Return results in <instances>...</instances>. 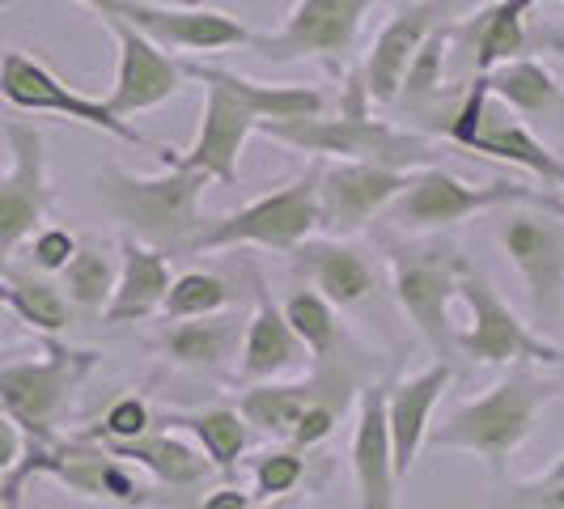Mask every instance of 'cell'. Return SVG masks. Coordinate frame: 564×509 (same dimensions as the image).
<instances>
[{"label":"cell","instance_id":"6da1fadb","mask_svg":"<svg viewBox=\"0 0 564 509\" xmlns=\"http://www.w3.org/2000/svg\"><path fill=\"white\" fill-rule=\"evenodd\" d=\"M263 137L289 144L293 153L306 158H336V162H378L391 170H429L442 166V144L429 132H408L387 119L369 115V89L361 68H352L344 77V94H339L336 115H311V119H272L259 123Z\"/></svg>","mask_w":564,"mask_h":509},{"label":"cell","instance_id":"7a4b0ae2","mask_svg":"<svg viewBox=\"0 0 564 509\" xmlns=\"http://www.w3.org/2000/svg\"><path fill=\"white\" fill-rule=\"evenodd\" d=\"M561 387L564 382L539 378L531 369H509L497 387H488L484 396L458 403L437 429H429L424 442L433 451L476 454L497 480H506L513 454L535 437L539 412L561 396Z\"/></svg>","mask_w":564,"mask_h":509},{"label":"cell","instance_id":"3957f363","mask_svg":"<svg viewBox=\"0 0 564 509\" xmlns=\"http://www.w3.org/2000/svg\"><path fill=\"white\" fill-rule=\"evenodd\" d=\"M208 183L213 178L199 170L166 166L162 174H132L107 162L98 170V199L115 221L128 226V238L162 254H192V242L204 226L199 199Z\"/></svg>","mask_w":564,"mask_h":509},{"label":"cell","instance_id":"277c9868","mask_svg":"<svg viewBox=\"0 0 564 509\" xmlns=\"http://www.w3.org/2000/svg\"><path fill=\"white\" fill-rule=\"evenodd\" d=\"M183 64V77L204 85V111H199V132L192 149H158L162 166L178 170H199L208 174L213 183H238V162H242V149L251 141V132H259V107L251 98V77L221 68V64H208V59H178Z\"/></svg>","mask_w":564,"mask_h":509},{"label":"cell","instance_id":"5b68a950","mask_svg":"<svg viewBox=\"0 0 564 509\" xmlns=\"http://www.w3.org/2000/svg\"><path fill=\"white\" fill-rule=\"evenodd\" d=\"M509 204H527V208H543V213H564V196L543 192V187H522L509 178H492V183H463L454 178L446 166L416 170L408 192L387 208L399 229L412 234H433V229L463 226L480 213L492 208H509Z\"/></svg>","mask_w":564,"mask_h":509},{"label":"cell","instance_id":"8992f818","mask_svg":"<svg viewBox=\"0 0 564 509\" xmlns=\"http://www.w3.org/2000/svg\"><path fill=\"white\" fill-rule=\"evenodd\" d=\"M98 353L52 344L43 357H4L0 353V412L34 442L59 437L82 378L94 369Z\"/></svg>","mask_w":564,"mask_h":509},{"label":"cell","instance_id":"52a82bcc","mask_svg":"<svg viewBox=\"0 0 564 509\" xmlns=\"http://www.w3.org/2000/svg\"><path fill=\"white\" fill-rule=\"evenodd\" d=\"M318 229V166L302 178L284 183L268 196L234 208L226 217H204L192 254L238 251V247H263V251H293Z\"/></svg>","mask_w":564,"mask_h":509},{"label":"cell","instance_id":"ba28073f","mask_svg":"<svg viewBox=\"0 0 564 509\" xmlns=\"http://www.w3.org/2000/svg\"><path fill=\"white\" fill-rule=\"evenodd\" d=\"M395 268V297L408 323L421 332V339L437 353V361H451L454 353V323L451 302L458 297V281L471 272L467 259L451 242H403L391 251Z\"/></svg>","mask_w":564,"mask_h":509},{"label":"cell","instance_id":"9c48e42d","mask_svg":"<svg viewBox=\"0 0 564 509\" xmlns=\"http://www.w3.org/2000/svg\"><path fill=\"white\" fill-rule=\"evenodd\" d=\"M458 297L471 314V323L467 332L454 336V353L467 357L471 366H518V361L564 366V348L535 336L480 272H467L458 281Z\"/></svg>","mask_w":564,"mask_h":509},{"label":"cell","instance_id":"30bf717a","mask_svg":"<svg viewBox=\"0 0 564 509\" xmlns=\"http://www.w3.org/2000/svg\"><path fill=\"white\" fill-rule=\"evenodd\" d=\"M0 98H4L13 111L56 115V119H68V123L98 128V132H107V137H115V141H123V144L158 149V144L149 141L144 132H137L128 119L111 115V107H107L102 98L77 94L59 73H52L43 59H34L30 52H4V56H0Z\"/></svg>","mask_w":564,"mask_h":509},{"label":"cell","instance_id":"8fae6325","mask_svg":"<svg viewBox=\"0 0 564 509\" xmlns=\"http://www.w3.org/2000/svg\"><path fill=\"white\" fill-rule=\"evenodd\" d=\"M378 0H297L289 9L281 30L254 34V52L268 64H293V59H318L332 73L352 56L361 22Z\"/></svg>","mask_w":564,"mask_h":509},{"label":"cell","instance_id":"7c38bea8","mask_svg":"<svg viewBox=\"0 0 564 509\" xmlns=\"http://www.w3.org/2000/svg\"><path fill=\"white\" fill-rule=\"evenodd\" d=\"M4 141L13 162L0 174V263L30 242L52 213V178H47V141L30 119H9Z\"/></svg>","mask_w":564,"mask_h":509},{"label":"cell","instance_id":"4fadbf2b","mask_svg":"<svg viewBox=\"0 0 564 509\" xmlns=\"http://www.w3.org/2000/svg\"><path fill=\"white\" fill-rule=\"evenodd\" d=\"M501 251L513 263L539 323H552L564 306V221L561 213H509L501 221Z\"/></svg>","mask_w":564,"mask_h":509},{"label":"cell","instance_id":"5bb4252c","mask_svg":"<svg viewBox=\"0 0 564 509\" xmlns=\"http://www.w3.org/2000/svg\"><path fill=\"white\" fill-rule=\"evenodd\" d=\"M119 22L137 26L144 39H153L162 52H226V47H251L254 34L238 13H221L208 4H149V0H119Z\"/></svg>","mask_w":564,"mask_h":509},{"label":"cell","instance_id":"9a60e30c","mask_svg":"<svg viewBox=\"0 0 564 509\" xmlns=\"http://www.w3.org/2000/svg\"><path fill=\"white\" fill-rule=\"evenodd\" d=\"M102 26L111 30L115 39V82L111 94L102 98L111 115L132 119L153 107H166L170 98L183 89V64L162 52L153 39H144L137 26L119 22V18H102Z\"/></svg>","mask_w":564,"mask_h":509},{"label":"cell","instance_id":"2e32d148","mask_svg":"<svg viewBox=\"0 0 564 509\" xmlns=\"http://www.w3.org/2000/svg\"><path fill=\"white\" fill-rule=\"evenodd\" d=\"M412 174L408 170L378 166V162H332L318 166V226L332 234H357L378 213H387Z\"/></svg>","mask_w":564,"mask_h":509},{"label":"cell","instance_id":"e0dca14e","mask_svg":"<svg viewBox=\"0 0 564 509\" xmlns=\"http://www.w3.org/2000/svg\"><path fill=\"white\" fill-rule=\"evenodd\" d=\"M451 4L454 0H416V4H403L399 13H391V22L378 30L366 64H361L369 102L395 107L399 85L408 77L412 59H416V52H421L424 39H429L433 30L446 26V9H451Z\"/></svg>","mask_w":564,"mask_h":509},{"label":"cell","instance_id":"ac0fdd59","mask_svg":"<svg viewBox=\"0 0 564 509\" xmlns=\"http://www.w3.org/2000/svg\"><path fill=\"white\" fill-rule=\"evenodd\" d=\"M247 272V289H251L254 311L247 318V332H242V353H238V373L247 382H272L289 369H306L311 366V353L306 344L293 336L289 318H284V306L272 297V284L268 277L254 268V263H242Z\"/></svg>","mask_w":564,"mask_h":509},{"label":"cell","instance_id":"d6986e66","mask_svg":"<svg viewBox=\"0 0 564 509\" xmlns=\"http://www.w3.org/2000/svg\"><path fill=\"white\" fill-rule=\"evenodd\" d=\"M352 480H357V509H399V472L387 429V387H366L357 403L352 429Z\"/></svg>","mask_w":564,"mask_h":509},{"label":"cell","instance_id":"ffe728a7","mask_svg":"<svg viewBox=\"0 0 564 509\" xmlns=\"http://www.w3.org/2000/svg\"><path fill=\"white\" fill-rule=\"evenodd\" d=\"M458 149H467L476 158H492V162H509V166L527 170L543 187H556L564 196V158L539 141L535 132L518 119V111H509L501 98H488L484 102L476 128L467 132V141L458 144Z\"/></svg>","mask_w":564,"mask_h":509},{"label":"cell","instance_id":"44dd1931","mask_svg":"<svg viewBox=\"0 0 564 509\" xmlns=\"http://www.w3.org/2000/svg\"><path fill=\"white\" fill-rule=\"evenodd\" d=\"M451 382H454L451 361H433L421 373H412V378L387 387V429H391V451H395L399 480L412 472L424 437H429L433 412H437L442 396L451 391Z\"/></svg>","mask_w":564,"mask_h":509},{"label":"cell","instance_id":"7402d4cb","mask_svg":"<svg viewBox=\"0 0 564 509\" xmlns=\"http://www.w3.org/2000/svg\"><path fill=\"white\" fill-rule=\"evenodd\" d=\"M293 268L302 272V281L318 289L332 306H361L378 289V272L369 263V254L352 242L339 238H306L302 247H293Z\"/></svg>","mask_w":564,"mask_h":509},{"label":"cell","instance_id":"603a6c76","mask_svg":"<svg viewBox=\"0 0 564 509\" xmlns=\"http://www.w3.org/2000/svg\"><path fill=\"white\" fill-rule=\"evenodd\" d=\"M170 254L144 247L137 238L119 242V277H115L111 306L102 311L107 323H144L162 311L170 293Z\"/></svg>","mask_w":564,"mask_h":509},{"label":"cell","instance_id":"cb8c5ba5","mask_svg":"<svg viewBox=\"0 0 564 509\" xmlns=\"http://www.w3.org/2000/svg\"><path fill=\"white\" fill-rule=\"evenodd\" d=\"M242 332H247V318L238 311L208 314V318H178L162 332V353H166L170 366L217 373L242 353Z\"/></svg>","mask_w":564,"mask_h":509},{"label":"cell","instance_id":"d4e9b609","mask_svg":"<svg viewBox=\"0 0 564 509\" xmlns=\"http://www.w3.org/2000/svg\"><path fill=\"white\" fill-rule=\"evenodd\" d=\"M107 451L115 458L149 472L153 480L166 484V488H196V484L213 476V463L204 458V451L192 446V442H183L174 429H149L137 442H111Z\"/></svg>","mask_w":564,"mask_h":509},{"label":"cell","instance_id":"484cf974","mask_svg":"<svg viewBox=\"0 0 564 509\" xmlns=\"http://www.w3.org/2000/svg\"><path fill=\"white\" fill-rule=\"evenodd\" d=\"M158 429L192 433L204 458L213 463V472H226V476L238 472V463L247 458L254 437V429L242 421V412L234 403H213L199 412H170V416H158Z\"/></svg>","mask_w":564,"mask_h":509},{"label":"cell","instance_id":"4316f807","mask_svg":"<svg viewBox=\"0 0 564 509\" xmlns=\"http://www.w3.org/2000/svg\"><path fill=\"white\" fill-rule=\"evenodd\" d=\"M0 302L18 314L26 327L43 332V336H59L73 327V306L64 297V289L56 281H47L43 272L34 268H13V263H0Z\"/></svg>","mask_w":564,"mask_h":509},{"label":"cell","instance_id":"83f0119b","mask_svg":"<svg viewBox=\"0 0 564 509\" xmlns=\"http://www.w3.org/2000/svg\"><path fill=\"white\" fill-rule=\"evenodd\" d=\"M480 77L488 82L492 98H501L509 111L531 115V119H535V115H552L564 102V89H561V82H556V73L539 56L506 59V64L488 68Z\"/></svg>","mask_w":564,"mask_h":509},{"label":"cell","instance_id":"f1b7e54d","mask_svg":"<svg viewBox=\"0 0 564 509\" xmlns=\"http://www.w3.org/2000/svg\"><path fill=\"white\" fill-rule=\"evenodd\" d=\"M115 277H119V263L111 259V251L98 247V242H82L77 254L59 272V289H64V297H68L73 311L102 314L111 306Z\"/></svg>","mask_w":564,"mask_h":509},{"label":"cell","instance_id":"f546056e","mask_svg":"<svg viewBox=\"0 0 564 509\" xmlns=\"http://www.w3.org/2000/svg\"><path fill=\"white\" fill-rule=\"evenodd\" d=\"M281 306H284L289 327H293V336L306 344L311 361H327V357H336L339 348H344L336 306H332V302H327L318 289L302 284V289H293V293L284 297Z\"/></svg>","mask_w":564,"mask_h":509},{"label":"cell","instance_id":"4dcf8cb0","mask_svg":"<svg viewBox=\"0 0 564 509\" xmlns=\"http://www.w3.org/2000/svg\"><path fill=\"white\" fill-rule=\"evenodd\" d=\"M238 297H242V289L229 281V277L192 268V272H183V277L170 281L162 314H166L170 323H178V318H208V314L234 311Z\"/></svg>","mask_w":564,"mask_h":509},{"label":"cell","instance_id":"1f68e13d","mask_svg":"<svg viewBox=\"0 0 564 509\" xmlns=\"http://www.w3.org/2000/svg\"><path fill=\"white\" fill-rule=\"evenodd\" d=\"M446 56H451V26H437L429 39H424V47L416 52L412 68H408V77H403V85H399L395 107H424V102L437 94V85H442Z\"/></svg>","mask_w":564,"mask_h":509},{"label":"cell","instance_id":"d6a6232c","mask_svg":"<svg viewBox=\"0 0 564 509\" xmlns=\"http://www.w3.org/2000/svg\"><path fill=\"white\" fill-rule=\"evenodd\" d=\"M306 476V451L297 446H276V451L254 458V501H281Z\"/></svg>","mask_w":564,"mask_h":509},{"label":"cell","instance_id":"836d02e7","mask_svg":"<svg viewBox=\"0 0 564 509\" xmlns=\"http://www.w3.org/2000/svg\"><path fill=\"white\" fill-rule=\"evenodd\" d=\"M149 429H158V416H153V408H149V399L141 396H119L98 416V424H94V442H102V446H111V442H137V437H144Z\"/></svg>","mask_w":564,"mask_h":509},{"label":"cell","instance_id":"e575fe53","mask_svg":"<svg viewBox=\"0 0 564 509\" xmlns=\"http://www.w3.org/2000/svg\"><path fill=\"white\" fill-rule=\"evenodd\" d=\"M77 234L64 226H43L30 234V268L34 272H43V277H56V272H64V263L77 254Z\"/></svg>","mask_w":564,"mask_h":509},{"label":"cell","instance_id":"d590c367","mask_svg":"<svg viewBox=\"0 0 564 509\" xmlns=\"http://www.w3.org/2000/svg\"><path fill=\"white\" fill-rule=\"evenodd\" d=\"M339 412H344V399H314L311 408L302 412V421L293 424V437H289V446H297V451H314L318 442H327L332 433H336V421Z\"/></svg>","mask_w":564,"mask_h":509},{"label":"cell","instance_id":"8d00e7d4","mask_svg":"<svg viewBox=\"0 0 564 509\" xmlns=\"http://www.w3.org/2000/svg\"><path fill=\"white\" fill-rule=\"evenodd\" d=\"M506 509H564V484H518L509 488Z\"/></svg>","mask_w":564,"mask_h":509},{"label":"cell","instance_id":"74e56055","mask_svg":"<svg viewBox=\"0 0 564 509\" xmlns=\"http://www.w3.org/2000/svg\"><path fill=\"white\" fill-rule=\"evenodd\" d=\"M22 451H26V433H22L18 424H13L9 416H4V412H0V476L18 467Z\"/></svg>","mask_w":564,"mask_h":509},{"label":"cell","instance_id":"f35d334b","mask_svg":"<svg viewBox=\"0 0 564 509\" xmlns=\"http://www.w3.org/2000/svg\"><path fill=\"white\" fill-rule=\"evenodd\" d=\"M254 497L251 492H242L238 484H221V488H213V492H204L199 497L196 509H251Z\"/></svg>","mask_w":564,"mask_h":509},{"label":"cell","instance_id":"ab89813d","mask_svg":"<svg viewBox=\"0 0 564 509\" xmlns=\"http://www.w3.org/2000/svg\"><path fill=\"white\" fill-rule=\"evenodd\" d=\"M73 4H85V9H94L98 18H115V9H119V0H73Z\"/></svg>","mask_w":564,"mask_h":509},{"label":"cell","instance_id":"60d3db41","mask_svg":"<svg viewBox=\"0 0 564 509\" xmlns=\"http://www.w3.org/2000/svg\"><path fill=\"white\" fill-rule=\"evenodd\" d=\"M535 484H564V454L547 467V472H543V476H539Z\"/></svg>","mask_w":564,"mask_h":509},{"label":"cell","instance_id":"b9f144b4","mask_svg":"<svg viewBox=\"0 0 564 509\" xmlns=\"http://www.w3.org/2000/svg\"><path fill=\"white\" fill-rule=\"evenodd\" d=\"M251 509H272V501H254Z\"/></svg>","mask_w":564,"mask_h":509},{"label":"cell","instance_id":"7bdbcfd3","mask_svg":"<svg viewBox=\"0 0 564 509\" xmlns=\"http://www.w3.org/2000/svg\"><path fill=\"white\" fill-rule=\"evenodd\" d=\"M0 9H9V0H0Z\"/></svg>","mask_w":564,"mask_h":509},{"label":"cell","instance_id":"ee69618b","mask_svg":"<svg viewBox=\"0 0 564 509\" xmlns=\"http://www.w3.org/2000/svg\"><path fill=\"white\" fill-rule=\"evenodd\" d=\"M187 4H199V0H187Z\"/></svg>","mask_w":564,"mask_h":509}]
</instances>
